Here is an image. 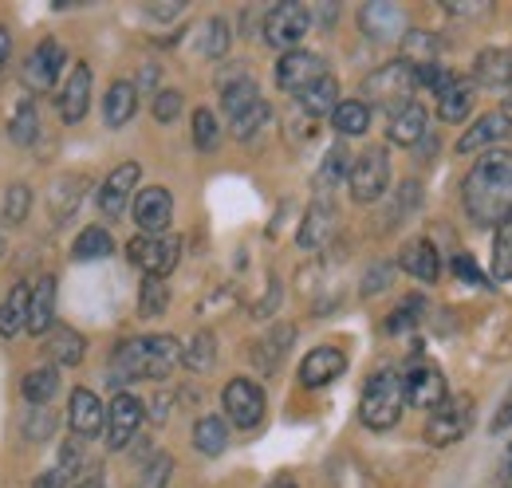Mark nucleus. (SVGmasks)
<instances>
[{
    "label": "nucleus",
    "mask_w": 512,
    "mask_h": 488,
    "mask_svg": "<svg viewBox=\"0 0 512 488\" xmlns=\"http://www.w3.org/2000/svg\"><path fill=\"white\" fill-rule=\"evenodd\" d=\"M461 205L473 225L497 229L512 217V150H485L469 166L461 185Z\"/></svg>",
    "instance_id": "f257e3e1"
},
{
    "label": "nucleus",
    "mask_w": 512,
    "mask_h": 488,
    "mask_svg": "<svg viewBox=\"0 0 512 488\" xmlns=\"http://www.w3.org/2000/svg\"><path fill=\"white\" fill-rule=\"evenodd\" d=\"M182 363V343L174 335H146V339H123L111 355V386H127L138 378H170Z\"/></svg>",
    "instance_id": "f03ea898"
},
{
    "label": "nucleus",
    "mask_w": 512,
    "mask_h": 488,
    "mask_svg": "<svg viewBox=\"0 0 512 488\" xmlns=\"http://www.w3.org/2000/svg\"><path fill=\"white\" fill-rule=\"evenodd\" d=\"M406 410V386L394 370H379L367 386H363V398H359V418L363 426L371 429H394L398 418Z\"/></svg>",
    "instance_id": "7ed1b4c3"
},
{
    "label": "nucleus",
    "mask_w": 512,
    "mask_h": 488,
    "mask_svg": "<svg viewBox=\"0 0 512 488\" xmlns=\"http://www.w3.org/2000/svg\"><path fill=\"white\" fill-rule=\"evenodd\" d=\"M414 87H418V79H414V67L406 60H394L379 67V71H371L367 79H363V103L367 107H383V111H402V107H410V95H414Z\"/></svg>",
    "instance_id": "20e7f679"
},
{
    "label": "nucleus",
    "mask_w": 512,
    "mask_h": 488,
    "mask_svg": "<svg viewBox=\"0 0 512 488\" xmlns=\"http://www.w3.org/2000/svg\"><path fill=\"white\" fill-rule=\"evenodd\" d=\"M347 185H351V197L359 205H371L379 201L390 185V158H386L383 146H371L363 150L355 162H351V174H347Z\"/></svg>",
    "instance_id": "39448f33"
},
{
    "label": "nucleus",
    "mask_w": 512,
    "mask_h": 488,
    "mask_svg": "<svg viewBox=\"0 0 512 488\" xmlns=\"http://www.w3.org/2000/svg\"><path fill=\"white\" fill-rule=\"evenodd\" d=\"M308 28H312V8L308 4H276V8H268V16H264V40L272 44V48H284V52H296V44L308 36Z\"/></svg>",
    "instance_id": "423d86ee"
},
{
    "label": "nucleus",
    "mask_w": 512,
    "mask_h": 488,
    "mask_svg": "<svg viewBox=\"0 0 512 488\" xmlns=\"http://www.w3.org/2000/svg\"><path fill=\"white\" fill-rule=\"evenodd\" d=\"M127 256L134 268H142L146 276H170L174 268H178V260H182V241L178 237H146V233H138L134 241L127 244Z\"/></svg>",
    "instance_id": "0eeeda50"
},
{
    "label": "nucleus",
    "mask_w": 512,
    "mask_h": 488,
    "mask_svg": "<svg viewBox=\"0 0 512 488\" xmlns=\"http://www.w3.org/2000/svg\"><path fill=\"white\" fill-rule=\"evenodd\" d=\"M469 426H473V398H446L426 422V441L442 449V445L461 441Z\"/></svg>",
    "instance_id": "6e6552de"
},
{
    "label": "nucleus",
    "mask_w": 512,
    "mask_h": 488,
    "mask_svg": "<svg viewBox=\"0 0 512 488\" xmlns=\"http://www.w3.org/2000/svg\"><path fill=\"white\" fill-rule=\"evenodd\" d=\"M221 406H225V418L237 429H253L264 418V390L256 386L253 378H233L221 390Z\"/></svg>",
    "instance_id": "1a4fd4ad"
},
{
    "label": "nucleus",
    "mask_w": 512,
    "mask_h": 488,
    "mask_svg": "<svg viewBox=\"0 0 512 488\" xmlns=\"http://www.w3.org/2000/svg\"><path fill=\"white\" fill-rule=\"evenodd\" d=\"M359 28L367 40L375 44H390V40H402L410 28H406V12L402 4H390V0H375V4H363L359 8Z\"/></svg>",
    "instance_id": "9d476101"
},
{
    "label": "nucleus",
    "mask_w": 512,
    "mask_h": 488,
    "mask_svg": "<svg viewBox=\"0 0 512 488\" xmlns=\"http://www.w3.org/2000/svg\"><path fill=\"white\" fill-rule=\"evenodd\" d=\"M170 217H174V197H170V189L146 185V189L134 197V225H138L146 237H162L166 225H170Z\"/></svg>",
    "instance_id": "9b49d317"
},
{
    "label": "nucleus",
    "mask_w": 512,
    "mask_h": 488,
    "mask_svg": "<svg viewBox=\"0 0 512 488\" xmlns=\"http://www.w3.org/2000/svg\"><path fill=\"white\" fill-rule=\"evenodd\" d=\"M142 418H146L142 402H138L134 394H127V390H119L115 402L107 406V445H111V449H127L130 441L138 437Z\"/></svg>",
    "instance_id": "f8f14e48"
},
{
    "label": "nucleus",
    "mask_w": 512,
    "mask_h": 488,
    "mask_svg": "<svg viewBox=\"0 0 512 488\" xmlns=\"http://www.w3.org/2000/svg\"><path fill=\"white\" fill-rule=\"evenodd\" d=\"M327 75V67L316 52H284L280 63H276V83H280V91H292V95H300V91H308L316 79Z\"/></svg>",
    "instance_id": "ddd939ff"
},
{
    "label": "nucleus",
    "mask_w": 512,
    "mask_h": 488,
    "mask_svg": "<svg viewBox=\"0 0 512 488\" xmlns=\"http://www.w3.org/2000/svg\"><path fill=\"white\" fill-rule=\"evenodd\" d=\"M402 386H406V406H418V410H430V414L449 398L446 374L438 366H414L402 378Z\"/></svg>",
    "instance_id": "4468645a"
},
{
    "label": "nucleus",
    "mask_w": 512,
    "mask_h": 488,
    "mask_svg": "<svg viewBox=\"0 0 512 488\" xmlns=\"http://www.w3.org/2000/svg\"><path fill=\"white\" fill-rule=\"evenodd\" d=\"M138 178H142V170L134 162H123L119 170L107 174V182L99 185V209H103V217H123V209L130 205V197H134Z\"/></svg>",
    "instance_id": "2eb2a0df"
},
{
    "label": "nucleus",
    "mask_w": 512,
    "mask_h": 488,
    "mask_svg": "<svg viewBox=\"0 0 512 488\" xmlns=\"http://www.w3.org/2000/svg\"><path fill=\"white\" fill-rule=\"evenodd\" d=\"M67 422H71V433L75 437H99L103 429H107V410H103V402L91 394V390H75L71 394V402H67Z\"/></svg>",
    "instance_id": "dca6fc26"
},
{
    "label": "nucleus",
    "mask_w": 512,
    "mask_h": 488,
    "mask_svg": "<svg viewBox=\"0 0 512 488\" xmlns=\"http://www.w3.org/2000/svg\"><path fill=\"white\" fill-rule=\"evenodd\" d=\"M60 67H64V48H60L56 40H44V44L32 48V56L24 63V83H28L32 91H52Z\"/></svg>",
    "instance_id": "f3484780"
},
{
    "label": "nucleus",
    "mask_w": 512,
    "mask_h": 488,
    "mask_svg": "<svg viewBox=\"0 0 512 488\" xmlns=\"http://www.w3.org/2000/svg\"><path fill=\"white\" fill-rule=\"evenodd\" d=\"M505 134H512V115L509 111H493L485 119H477L461 138H457V154H473V150H493Z\"/></svg>",
    "instance_id": "a211bd4d"
},
{
    "label": "nucleus",
    "mask_w": 512,
    "mask_h": 488,
    "mask_svg": "<svg viewBox=\"0 0 512 488\" xmlns=\"http://www.w3.org/2000/svg\"><path fill=\"white\" fill-rule=\"evenodd\" d=\"M347 370V355L339 347H316L308 351V359L300 363V382L308 390H320V386H331L339 374Z\"/></svg>",
    "instance_id": "6ab92c4d"
},
{
    "label": "nucleus",
    "mask_w": 512,
    "mask_h": 488,
    "mask_svg": "<svg viewBox=\"0 0 512 488\" xmlns=\"http://www.w3.org/2000/svg\"><path fill=\"white\" fill-rule=\"evenodd\" d=\"M87 103H91V67L87 63H75L71 75H67L64 91H60V115L64 122H79L87 115Z\"/></svg>",
    "instance_id": "aec40b11"
},
{
    "label": "nucleus",
    "mask_w": 512,
    "mask_h": 488,
    "mask_svg": "<svg viewBox=\"0 0 512 488\" xmlns=\"http://www.w3.org/2000/svg\"><path fill=\"white\" fill-rule=\"evenodd\" d=\"M331 233H335V209H331V201H316V205L308 209L300 233H296V244H300L304 252H320L323 244L331 241Z\"/></svg>",
    "instance_id": "412c9836"
},
{
    "label": "nucleus",
    "mask_w": 512,
    "mask_h": 488,
    "mask_svg": "<svg viewBox=\"0 0 512 488\" xmlns=\"http://www.w3.org/2000/svg\"><path fill=\"white\" fill-rule=\"evenodd\" d=\"M398 264H402V272H410V276L422 280V284H434V280L442 276V256H438V248L430 241H410L402 248Z\"/></svg>",
    "instance_id": "4be33fe9"
},
{
    "label": "nucleus",
    "mask_w": 512,
    "mask_h": 488,
    "mask_svg": "<svg viewBox=\"0 0 512 488\" xmlns=\"http://www.w3.org/2000/svg\"><path fill=\"white\" fill-rule=\"evenodd\" d=\"M473 79L489 91H505L512 79V52L509 48H485L473 63Z\"/></svg>",
    "instance_id": "5701e85b"
},
{
    "label": "nucleus",
    "mask_w": 512,
    "mask_h": 488,
    "mask_svg": "<svg viewBox=\"0 0 512 488\" xmlns=\"http://www.w3.org/2000/svg\"><path fill=\"white\" fill-rule=\"evenodd\" d=\"M426 107H418V103H410V107H402V111H394L390 122H386V138L394 142V146H418L422 138H426Z\"/></svg>",
    "instance_id": "b1692460"
},
{
    "label": "nucleus",
    "mask_w": 512,
    "mask_h": 488,
    "mask_svg": "<svg viewBox=\"0 0 512 488\" xmlns=\"http://www.w3.org/2000/svg\"><path fill=\"white\" fill-rule=\"evenodd\" d=\"M52 319H56V276H40V284L32 288V300H28V331L44 335V331H52Z\"/></svg>",
    "instance_id": "393cba45"
},
{
    "label": "nucleus",
    "mask_w": 512,
    "mask_h": 488,
    "mask_svg": "<svg viewBox=\"0 0 512 488\" xmlns=\"http://www.w3.org/2000/svg\"><path fill=\"white\" fill-rule=\"evenodd\" d=\"M134 111H138V87L127 83V79L111 83V91H107V99H103V122H107L111 130H119V126H127V122L134 119Z\"/></svg>",
    "instance_id": "a878e982"
},
{
    "label": "nucleus",
    "mask_w": 512,
    "mask_h": 488,
    "mask_svg": "<svg viewBox=\"0 0 512 488\" xmlns=\"http://www.w3.org/2000/svg\"><path fill=\"white\" fill-rule=\"evenodd\" d=\"M296 99H300L304 115L323 119V115H331V111L339 107V83H335V75H323V79H316L308 91H300Z\"/></svg>",
    "instance_id": "bb28decb"
},
{
    "label": "nucleus",
    "mask_w": 512,
    "mask_h": 488,
    "mask_svg": "<svg viewBox=\"0 0 512 488\" xmlns=\"http://www.w3.org/2000/svg\"><path fill=\"white\" fill-rule=\"evenodd\" d=\"M28 300H32V288H24V284H16V288L4 296V304H0V335H4V339L20 335V331L28 327Z\"/></svg>",
    "instance_id": "cd10ccee"
},
{
    "label": "nucleus",
    "mask_w": 512,
    "mask_h": 488,
    "mask_svg": "<svg viewBox=\"0 0 512 488\" xmlns=\"http://www.w3.org/2000/svg\"><path fill=\"white\" fill-rule=\"evenodd\" d=\"M469 115H473V87L465 79H453L446 91L438 95V119L465 122Z\"/></svg>",
    "instance_id": "c85d7f7f"
},
{
    "label": "nucleus",
    "mask_w": 512,
    "mask_h": 488,
    "mask_svg": "<svg viewBox=\"0 0 512 488\" xmlns=\"http://www.w3.org/2000/svg\"><path fill=\"white\" fill-rule=\"evenodd\" d=\"M225 445H229V426H225V418H213V414L197 418V426H193V449H197V453L217 457V453H225Z\"/></svg>",
    "instance_id": "c756f323"
},
{
    "label": "nucleus",
    "mask_w": 512,
    "mask_h": 488,
    "mask_svg": "<svg viewBox=\"0 0 512 488\" xmlns=\"http://www.w3.org/2000/svg\"><path fill=\"white\" fill-rule=\"evenodd\" d=\"M331 126H335L343 138L367 134V126H371V107H367L363 99H343V103L331 111Z\"/></svg>",
    "instance_id": "7c9ffc66"
},
{
    "label": "nucleus",
    "mask_w": 512,
    "mask_h": 488,
    "mask_svg": "<svg viewBox=\"0 0 512 488\" xmlns=\"http://www.w3.org/2000/svg\"><path fill=\"white\" fill-rule=\"evenodd\" d=\"M256 103H260V91H256V83L249 79V75L225 83V91H221V107H225L229 119H241L245 111H253Z\"/></svg>",
    "instance_id": "2f4dec72"
},
{
    "label": "nucleus",
    "mask_w": 512,
    "mask_h": 488,
    "mask_svg": "<svg viewBox=\"0 0 512 488\" xmlns=\"http://www.w3.org/2000/svg\"><path fill=\"white\" fill-rule=\"evenodd\" d=\"M56 390H60L56 366H36L32 374H24V398H28L32 406H48V402L56 398Z\"/></svg>",
    "instance_id": "473e14b6"
},
{
    "label": "nucleus",
    "mask_w": 512,
    "mask_h": 488,
    "mask_svg": "<svg viewBox=\"0 0 512 488\" xmlns=\"http://www.w3.org/2000/svg\"><path fill=\"white\" fill-rule=\"evenodd\" d=\"M438 36H430V32H418V28H410L406 36H402V56L410 67H430V63H438Z\"/></svg>",
    "instance_id": "72a5a7b5"
},
{
    "label": "nucleus",
    "mask_w": 512,
    "mask_h": 488,
    "mask_svg": "<svg viewBox=\"0 0 512 488\" xmlns=\"http://www.w3.org/2000/svg\"><path fill=\"white\" fill-rule=\"evenodd\" d=\"M166 307H170V288H166V280L146 276V280H142V288H138V315L158 319Z\"/></svg>",
    "instance_id": "f704fd0d"
},
{
    "label": "nucleus",
    "mask_w": 512,
    "mask_h": 488,
    "mask_svg": "<svg viewBox=\"0 0 512 488\" xmlns=\"http://www.w3.org/2000/svg\"><path fill=\"white\" fill-rule=\"evenodd\" d=\"M292 335H296V331H292V327H276V331H272V335H268V339H260V343H256L253 359H256V366H260V370H264V374H268V370H276V366H280V355H284V351H288V339H292Z\"/></svg>",
    "instance_id": "c9c22d12"
},
{
    "label": "nucleus",
    "mask_w": 512,
    "mask_h": 488,
    "mask_svg": "<svg viewBox=\"0 0 512 488\" xmlns=\"http://www.w3.org/2000/svg\"><path fill=\"white\" fill-rule=\"evenodd\" d=\"M182 363L190 366V370H209V366L217 363V339L209 335V331H197L190 343L182 347Z\"/></svg>",
    "instance_id": "e433bc0d"
},
{
    "label": "nucleus",
    "mask_w": 512,
    "mask_h": 488,
    "mask_svg": "<svg viewBox=\"0 0 512 488\" xmlns=\"http://www.w3.org/2000/svg\"><path fill=\"white\" fill-rule=\"evenodd\" d=\"M48 347H52V359H56L60 366H75L79 359H83V335L71 331V327H56Z\"/></svg>",
    "instance_id": "4c0bfd02"
},
{
    "label": "nucleus",
    "mask_w": 512,
    "mask_h": 488,
    "mask_svg": "<svg viewBox=\"0 0 512 488\" xmlns=\"http://www.w3.org/2000/svg\"><path fill=\"white\" fill-rule=\"evenodd\" d=\"M111 248H115V241H111L107 229H83L75 248H71V256L75 260H103V256H111Z\"/></svg>",
    "instance_id": "58836bf2"
},
{
    "label": "nucleus",
    "mask_w": 512,
    "mask_h": 488,
    "mask_svg": "<svg viewBox=\"0 0 512 488\" xmlns=\"http://www.w3.org/2000/svg\"><path fill=\"white\" fill-rule=\"evenodd\" d=\"M36 134H40V115H36V107H32V103H20L12 122H8V138H12L16 146H32Z\"/></svg>",
    "instance_id": "ea45409f"
},
{
    "label": "nucleus",
    "mask_w": 512,
    "mask_h": 488,
    "mask_svg": "<svg viewBox=\"0 0 512 488\" xmlns=\"http://www.w3.org/2000/svg\"><path fill=\"white\" fill-rule=\"evenodd\" d=\"M347 174H351V154H347V146H331L327 158H323L320 174H316V185H320V189H331V185L343 182Z\"/></svg>",
    "instance_id": "a19ab883"
},
{
    "label": "nucleus",
    "mask_w": 512,
    "mask_h": 488,
    "mask_svg": "<svg viewBox=\"0 0 512 488\" xmlns=\"http://www.w3.org/2000/svg\"><path fill=\"white\" fill-rule=\"evenodd\" d=\"M493 280L512 284V217L505 225H497V237H493Z\"/></svg>",
    "instance_id": "79ce46f5"
},
{
    "label": "nucleus",
    "mask_w": 512,
    "mask_h": 488,
    "mask_svg": "<svg viewBox=\"0 0 512 488\" xmlns=\"http://www.w3.org/2000/svg\"><path fill=\"white\" fill-rule=\"evenodd\" d=\"M217 142H221V122H217V115L209 107L193 111V146L201 154H209V150H217Z\"/></svg>",
    "instance_id": "37998d69"
},
{
    "label": "nucleus",
    "mask_w": 512,
    "mask_h": 488,
    "mask_svg": "<svg viewBox=\"0 0 512 488\" xmlns=\"http://www.w3.org/2000/svg\"><path fill=\"white\" fill-rule=\"evenodd\" d=\"M229 40H233L229 24H225V20H209V24L201 28V56H205V60H225Z\"/></svg>",
    "instance_id": "c03bdc74"
},
{
    "label": "nucleus",
    "mask_w": 512,
    "mask_h": 488,
    "mask_svg": "<svg viewBox=\"0 0 512 488\" xmlns=\"http://www.w3.org/2000/svg\"><path fill=\"white\" fill-rule=\"evenodd\" d=\"M0 209H4V221H8V225H20V221L28 217V209H32V189H28L24 182L8 185Z\"/></svg>",
    "instance_id": "a18cd8bd"
},
{
    "label": "nucleus",
    "mask_w": 512,
    "mask_h": 488,
    "mask_svg": "<svg viewBox=\"0 0 512 488\" xmlns=\"http://www.w3.org/2000/svg\"><path fill=\"white\" fill-rule=\"evenodd\" d=\"M79 197H83V178H64V182L56 185V201H52L56 221H67L79 209Z\"/></svg>",
    "instance_id": "49530a36"
},
{
    "label": "nucleus",
    "mask_w": 512,
    "mask_h": 488,
    "mask_svg": "<svg viewBox=\"0 0 512 488\" xmlns=\"http://www.w3.org/2000/svg\"><path fill=\"white\" fill-rule=\"evenodd\" d=\"M418 205H422V189H418V182H402L398 185V193H394V205H390V221H406Z\"/></svg>",
    "instance_id": "de8ad7c7"
},
{
    "label": "nucleus",
    "mask_w": 512,
    "mask_h": 488,
    "mask_svg": "<svg viewBox=\"0 0 512 488\" xmlns=\"http://www.w3.org/2000/svg\"><path fill=\"white\" fill-rule=\"evenodd\" d=\"M268 119H272V107L260 99L253 111H245L241 119H233V134H237V138H253L256 130H264V122Z\"/></svg>",
    "instance_id": "09e8293b"
},
{
    "label": "nucleus",
    "mask_w": 512,
    "mask_h": 488,
    "mask_svg": "<svg viewBox=\"0 0 512 488\" xmlns=\"http://www.w3.org/2000/svg\"><path fill=\"white\" fill-rule=\"evenodd\" d=\"M170 473H174V461L162 453V457H154V461L142 469L138 488H166V485H170Z\"/></svg>",
    "instance_id": "8fccbe9b"
},
{
    "label": "nucleus",
    "mask_w": 512,
    "mask_h": 488,
    "mask_svg": "<svg viewBox=\"0 0 512 488\" xmlns=\"http://www.w3.org/2000/svg\"><path fill=\"white\" fill-rule=\"evenodd\" d=\"M182 107H186L182 91H174V87H162V91H158V99H154V119H158V122H174L178 115H182Z\"/></svg>",
    "instance_id": "3c124183"
},
{
    "label": "nucleus",
    "mask_w": 512,
    "mask_h": 488,
    "mask_svg": "<svg viewBox=\"0 0 512 488\" xmlns=\"http://www.w3.org/2000/svg\"><path fill=\"white\" fill-rule=\"evenodd\" d=\"M449 268H453V276H457V280H465V284H489V280L481 276V268H477V260H473V256H453V260H449Z\"/></svg>",
    "instance_id": "603ef678"
},
{
    "label": "nucleus",
    "mask_w": 512,
    "mask_h": 488,
    "mask_svg": "<svg viewBox=\"0 0 512 488\" xmlns=\"http://www.w3.org/2000/svg\"><path fill=\"white\" fill-rule=\"evenodd\" d=\"M390 276H394L390 264H375V268L367 272V280H363V296H379L383 288H390Z\"/></svg>",
    "instance_id": "864d4df0"
},
{
    "label": "nucleus",
    "mask_w": 512,
    "mask_h": 488,
    "mask_svg": "<svg viewBox=\"0 0 512 488\" xmlns=\"http://www.w3.org/2000/svg\"><path fill=\"white\" fill-rule=\"evenodd\" d=\"M418 307H422V300H406V307H398V315H390L386 331H402V327H410V323H414V319L422 315Z\"/></svg>",
    "instance_id": "5fc2aeb1"
},
{
    "label": "nucleus",
    "mask_w": 512,
    "mask_h": 488,
    "mask_svg": "<svg viewBox=\"0 0 512 488\" xmlns=\"http://www.w3.org/2000/svg\"><path fill=\"white\" fill-rule=\"evenodd\" d=\"M67 481H71V477H67L64 469L56 465V469H48L44 477H36V485H32V488H67Z\"/></svg>",
    "instance_id": "6e6d98bb"
},
{
    "label": "nucleus",
    "mask_w": 512,
    "mask_h": 488,
    "mask_svg": "<svg viewBox=\"0 0 512 488\" xmlns=\"http://www.w3.org/2000/svg\"><path fill=\"white\" fill-rule=\"evenodd\" d=\"M512 426V390H509V398L501 402V410H497V418H493V433H505V429Z\"/></svg>",
    "instance_id": "4d7b16f0"
},
{
    "label": "nucleus",
    "mask_w": 512,
    "mask_h": 488,
    "mask_svg": "<svg viewBox=\"0 0 512 488\" xmlns=\"http://www.w3.org/2000/svg\"><path fill=\"white\" fill-rule=\"evenodd\" d=\"M146 12L158 16V20H174V16H182V4H150Z\"/></svg>",
    "instance_id": "13d9d810"
},
{
    "label": "nucleus",
    "mask_w": 512,
    "mask_h": 488,
    "mask_svg": "<svg viewBox=\"0 0 512 488\" xmlns=\"http://www.w3.org/2000/svg\"><path fill=\"white\" fill-rule=\"evenodd\" d=\"M8 52H12V40H8V32L0 28V71H4V63H8Z\"/></svg>",
    "instance_id": "bf43d9fd"
},
{
    "label": "nucleus",
    "mask_w": 512,
    "mask_h": 488,
    "mask_svg": "<svg viewBox=\"0 0 512 488\" xmlns=\"http://www.w3.org/2000/svg\"><path fill=\"white\" fill-rule=\"evenodd\" d=\"M268 488H300V485H296V481H292V477H288V473H280V477H276V481H268Z\"/></svg>",
    "instance_id": "052dcab7"
},
{
    "label": "nucleus",
    "mask_w": 512,
    "mask_h": 488,
    "mask_svg": "<svg viewBox=\"0 0 512 488\" xmlns=\"http://www.w3.org/2000/svg\"><path fill=\"white\" fill-rule=\"evenodd\" d=\"M75 488H103V481H99V477H87L83 485H75Z\"/></svg>",
    "instance_id": "680f3d73"
},
{
    "label": "nucleus",
    "mask_w": 512,
    "mask_h": 488,
    "mask_svg": "<svg viewBox=\"0 0 512 488\" xmlns=\"http://www.w3.org/2000/svg\"><path fill=\"white\" fill-rule=\"evenodd\" d=\"M505 95H509V103H512V79H509V87H505Z\"/></svg>",
    "instance_id": "e2e57ef3"
},
{
    "label": "nucleus",
    "mask_w": 512,
    "mask_h": 488,
    "mask_svg": "<svg viewBox=\"0 0 512 488\" xmlns=\"http://www.w3.org/2000/svg\"><path fill=\"white\" fill-rule=\"evenodd\" d=\"M0 252H4V241H0Z\"/></svg>",
    "instance_id": "0e129e2a"
}]
</instances>
